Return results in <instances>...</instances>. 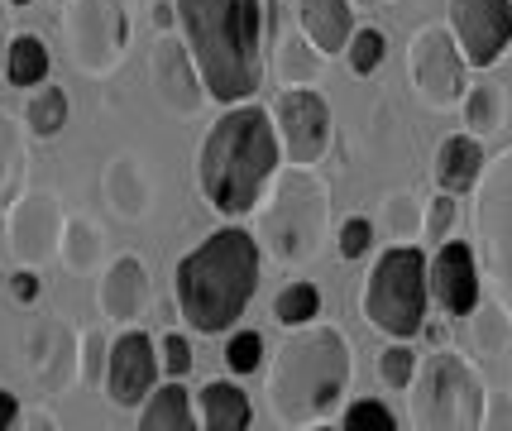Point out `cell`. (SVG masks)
Returning <instances> with one entry per match:
<instances>
[{
    "label": "cell",
    "instance_id": "1",
    "mask_svg": "<svg viewBox=\"0 0 512 431\" xmlns=\"http://www.w3.org/2000/svg\"><path fill=\"white\" fill-rule=\"evenodd\" d=\"M178 29L211 101H254L264 82V0H178Z\"/></svg>",
    "mask_w": 512,
    "mask_h": 431
},
{
    "label": "cell",
    "instance_id": "2",
    "mask_svg": "<svg viewBox=\"0 0 512 431\" xmlns=\"http://www.w3.org/2000/svg\"><path fill=\"white\" fill-rule=\"evenodd\" d=\"M278 130H273V111L264 106H230V111L206 130L201 139V154H197V187L201 197L211 202V211L221 216H249L264 187L278 173Z\"/></svg>",
    "mask_w": 512,
    "mask_h": 431
},
{
    "label": "cell",
    "instance_id": "3",
    "mask_svg": "<svg viewBox=\"0 0 512 431\" xmlns=\"http://www.w3.org/2000/svg\"><path fill=\"white\" fill-rule=\"evenodd\" d=\"M178 312L197 336H221L245 317L249 297L259 288V240L240 226L206 235L173 273Z\"/></svg>",
    "mask_w": 512,
    "mask_h": 431
},
{
    "label": "cell",
    "instance_id": "4",
    "mask_svg": "<svg viewBox=\"0 0 512 431\" xmlns=\"http://www.w3.org/2000/svg\"><path fill=\"white\" fill-rule=\"evenodd\" d=\"M350 388V345L335 326H297L268 364V408L283 427H312Z\"/></svg>",
    "mask_w": 512,
    "mask_h": 431
},
{
    "label": "cell",
    "instance_id": "5",
    "mask_svg": "<svg viewBox=\"0 0 512 431\" xmlns=\"http://www.w3.org/2000/svg\"><path fill=\"white\" fill-rule=\"evenodd\" d=\"M326 221H331V192L312 168H283L268 182V202L259 197L254 206V240L268 250L278 264H307L321 240H326Z\"/></svg>",
    "mask_w": 512,
    "mask_h": 431
},
{
    "label": "cell",
    "instance_id": "6",
    "mask_svg": "<svg viewBox=\"0 0 512 431\" xmlns=\"http://www.w3.org/2000/svg\"><path fill=\"white\" fill-rule=\"evenodd\" d=\"M431 259L417 245H393L379 254V264L364 283V317L393 341H412L426 326V302H431Z\"/></svg>",
    "mask_w": 512,
    "mask_h": 431
},
{
    "label": "cell",
    "instance_id": "7",
    "mask_svg": "<svg viewBox=\"0 0 512 431\" xmlns=\"http://www.w3.org/2000/svg\"><path fill=\"white\" fill-rule=\"evenodd\" d=\"M489 398L460 355H436L412 379V431H484Z\"/></svg>",
    "mask_w": 512,
    "mask_h": 431
},
{
    "label": "cell",
    "instance_id": "8",
    "mask_svg": "<svg viewBox=\"0 0 512 431\" xmlns=\"http://www.w3.org/2000/svg\"><path fill=\"white\" fill-rule=\"evenodd\" d=\"M474 250L493 288V302L512 321V144L484 163L479 202H474Z\"/></svg>",
    "mask_w": 512,
    "mask_h": 431
},
{
    "label": "cell",
    "instance_id": "9",
    "mask_svg": "<svg viewBox=\"0 0 512 431\" xmlns=\"http://www.w3.org/2000/svg\"><path fill=\"white\" fill-rule=\"evenodd\" d=\"M130 44V0H63V53L82 77H111Z\"/></svg>",
    "mask_w": 512,
    "mask_h": 431
},
{
    "label": "cell",
    "instance_id": "10",
    "mask_svg": "<svg viewBox=\"0 0 512 431\" xmlns=\"http://www.w3.org/2000/svg\"><path fill=\"white\" fill-rule=\"evenodd\" d=\"M465 53L455 44L446 24H422L407 44V72H412V87L431 111H450L465 101Z\"/></svg>",
    "mask_w": 512,
    "mask_h": 431
},
{
    "label": "cell",
    "instance_id": "11",
    "mask_svg": "<svg viewBox=\"0 0 512 431\" xmlns=\"http://www.w3.org/2000/svg\"><path fill=\"white\" fill-rule=\"evenodd\" d=\"M273 130H278V144H283L288 163L312 168L331 149V106H326V96L312 87H283L278 106H273Z\"/></svg>",
    "mask_w": 512,
    "mask_h": 431
},
{
    "label": "cell",
    "instance_id": "12",
    "mask_svg": "<svg viewBox=\"0 0 512 431\" xmlns=\"http://www.w3.org/2000/svg\"><path fill=\"white\" fill-rule=\"evenodd\" d=\"M149 82H154L163 111H173L178 120H197V115L206 111V101H211L206 77H201L187 39H173V34H158L154 39V53H149Z\"/></svg>",
    "mask_w": 512,
    "mask_h": 431
},
{
    "label": "cell",
    "instance_id": "13",
    "mask_svg": "<svg viewBox=\"0 0 512 431\" xmlns=\"http://www.w3.org/2000/svg\"><path fill=\"white\" fill-rule=\"evenodd\" d=\"M450 34L469 68H493L512 44V0H450Z\"/></svg>",
    "mask_w": 512,
    "mask_h": 431
},
{
    "label": "cell",
    "instance_id": "14",
    "mask_svg": "<svg viewBox=\"0 0 512 431\" xmlns=\"http://www.w3.org/2000/svg\"><path fill=\"white\" fill-rule=\"evenodd\" d=\"M5 235H10V250L20 264L39 269L48 259H58V245H63V202L53 192H20V202L5 211Z\"/></svg>",
    "mask_w": 512,
    "mask_h": 431
},
{
    "label": "cell",
    "instance_id": "15",
    "mask_svg": "<svg viewBox=\"0 0 512 431\" xmlns=\"http://www.w3.org/2000/svg\"><path fill=\"white\" fill-rule=\"evenodd\" d=\"M158 369H163V360H158L154 341L144 331H120L111 341V364H106V393H111L115 408L149 403Z\"/></svg>",
    "mask_w": 512,
    "mask_h": 431
},
{
    "label": "cell",
    "instance_id": "16",
    "mask_svg": "<svg viewBox=\"0 0 512 431\" xmlns=\"http://www.w3.org/2000/svg\"><path fill=\"white\" fill-rule=\"evenodd\" d=\"M426 278H431V297L450 317H469L479 307V264H474V245H465V240L436 245Z\"/></svg>",
    "mask_w": 512,
    "mask_h": 431
},
{
    "label": "cell",
    "instance_id": "17",
    "mask_svg": "<svg viewBox=\"0 0 512 431\" xmlns=\"http://www.w3.org/2000/svg\"><path fill=\"white\" fill-rule=\"evenodd\" d=\"M149 302H154V283H149L144 259H134V254L111 259L106 273H101V283H96V307H101V317L106 321H139L149 312Z\"/></svg>",
    "mask_w": 512,
    "mask_h": 431
},
{
    "label": "cell",
    "instance_id": "18",
    "mask_svg": "<svg viewBox=\"0 0 512 431\" xmlns=\"http://www.w3.org/2000/svg\"><path fill=\"white\" fill-rule=\"evenodd\" d=\"M24 355H29V369L44 393H58L67 384L72 360H82V355H72V336H67L63 321H34L24 336Z\"/></svg>",
    "mask_w": 512,
    "mask_h": 431
},
{
    "label": "cell",
    "instance_id": "19",
    "mask_svg": "<svg viewBox=\"0 0 512 431\" xmlns=\"http://www.w3.org/2000/svg\"><path fill=\"white\" fill-rule=\"evenodd\" d=\"M101 202L111 206V216L120 221H144L149 216V202H154V187L144 178V163L120 154L101 168Z\"/></svg>",
    "mask_w": 512,
    "mask_h": 431
},
{
    "label": "cell",
    "instance_id": "20",
    "mask_svg": "<svg viewBox=\"0 0 512 431\" xmlns=\"http://www.w3.org/2000/svg\"><path fill=\"white\" fill-rule=\"evenodd\" d=\"M297 20H302V34H307L326 58H331V53H345L350 39H355V10H350V0H302V5H297Z\"/></svg>",
    "mask_w": 512,
    "mask_h": 431
},
{
    "label": "cell",
    "instance_id": "21",
    "mask_svg": "<svg viewBox=\"0 0 512 431\" xmlns=\"http://www.w3.org/2000/svg\"><path fill=\"white\" fill-rule=\"evenodd\" d=\"M484 144H479V135H450L441 149H436V187L441 192H469V187H479V178H484Z\"/></svg>",
    "mask_w": 512,
    "mask_h": 431
},
{
    "label": "cell",
    "instance_id": "22",
    "mask_svg": "<svg viewBox=\"0 0 512 431\" xmlns=\"http://www.w3.org/2000/svg\"><path fill=\"white\" fill-rule=\"evenodd\" d=\"M139 431H197V412H192V393L168 379L163 388L149 393L144 403V417H139Z\"/></svg>",
    "mask_w": 512,
    "mask_h": 431
},
{
    "label": "cell",
    "instance_id": "23",
    "mask_svg": "<svg viewBox=\"0 0 512 431\" xmlns=\"http://www.w3.org/2000/svg\"><path fill=\"white\" fill-rule=\"evenodd\" d=\"M201 431H245L249 427V398L235 384H206L197 393Z\"/></svg>",
    "mask_w": 512,
    "mask_h": 431
},
{
    "label": "cell",
    "instance_id": "24",
    "mask_svg": "<svg viewBox=\"0 0 512 431\" xmlns=\"http://www.w3.org/2000/svg\"><path fill=\"white\" fill-rule=\"evenodd\" d=\"M24 173H29V149L20 139V125L0 111V211H10L20 202Z\"/></svg>",
    "mask_w": 512,
    "mask_h": 431
},
{
    "label": "cell",
    "instance_id": "25",
    "mask_svg": "<svg viewBox=\"0 0 512 431\" xmlns=\"http://www.w3.org/2000/svg\"><path fill=\"white\" fill-rule=\"evenodd\" d=\"M273 53H278L283 87H312L316 77H321V68H326V53H321L307 34H283V39L273 44Z\"/></svg>",
    "mask_w": 512,
    "mask_h": 431
},
{
    "label": "cell",
    "instance_id": "26",
    "mask_svg": "<svg viewBox=\"0 0 512 431\" xmlns=\"http://www.w3.org/2000/svg\"><path fill=\"white\" fill-rule=\"evenodd\" d=\"M48 44L39 39V34H20V39H10V48H5V77H10V87H44L48 82Z\"/></svg>",
    "mask_w": 512,
    "mask_h": 431
},
{
    "label": "cell",
    "instance_id": "27",
    "mask_svg": "<svg viewBox=\"0 0 512 431\" xmlns=\"http://www.w3.org/2000/svg\"><path fill=\"white\" fill-rule=\"evenodd\" d=\"M58 259L67 264V273H82V278H87V273H96V264H101V230L91 226L87 216H67Z\"/></svg>",
    "mask_w": 512,
    "mask_h": 431
},
{
    "label": "cell",
    "instance_id": "28",
    "mask_svg": "<svg viewBox=\"0 0 512 431\" xmlns=\"http://www.w3.org/2000/svg\"><path fill=\"white\" fill-rule=\"evenodd\" d=\"M460 106H465V130H474L479 139L493 135V130H503V87H493V82L469 87Z\"/></svg>",
    "mask_w": 512,
    "mask_h": 431
},
{
    "label": "cell",
    "instance_id": "29",
    "mask_svg": "<svg viewBox=\"0 0 512 431\" xmlns=\"http://www.w3.org/2000/svg\"><path fill=\"white\" fill-rule=\"evenodd\" d=\"M24 120H29V130L39 139H53L58 130L67 125V96L63 87H34V96H29V106H24Z\"/></svg>",
    "mask_w": 512,
    "mask_h": 431
},
{
    "label": "cell",
    "instance_id": "30",
    "mask_svg": "<svg viewBox=\"0 0 512 431\" xmlns=\"http://www.w3.org/2000/svg\"><path fill=\"white\" fill-rule=\"evenodd\" d=\"M316 312H321V293H316L312 283H288L283 293L273 297V317L283 321L288 331H297V326H312Z\"/></svg>",
    "mask_w": 512,
    "mask_h": 431
},
{
    "label": "cell",
    "instance_id": "31",
    "mask_svg": "<svg viewBox=\"0 0 512 431\" xmlns=\"http://www.w3.org/2000/svg\"><path fill=\"white\" fill-rule=\"evenodd\" d=\"M383 53H388V39H383L379 29H355V39H350V48H345V58H350V72H355V77L379 72Z\"/></svg>",
    "mask_w": 512,
    "mask_h": 431
},
{
    "label": "cell",
    "instance_id": "32",
    "mask_svg": "<svg viewBox=\"0 0 512 431\" xmlns=\"http://www.w3.org/2000/svg\"><path fill=\"white\" fill-rule=\"evenodd\" d=\"M379 374L388 388H412V379H417V355H412V345L407 341L388 345L379 355Z\"/></svg>",
    "mask_w": 512,
    "mask_h": 431
},
{
    "label": "cell",
    "instance_id": "33",
    "mask_svg": "<svg viewBox=\"0 0 512 431\" xmlns=\"http://www.w3.org/2000/svg\"><path fill=\"white\" fill-rule=\"evenodd\" d=\"M225 364H230V374H254L264 364V336L259 331H235L225 341Z\"/></svg>",
    "mask_w": 512,
    "mask_h": 431
},
{
    "label": "cell",
    "instance_id": "34",
    "mask_svg": "<svg viewBox=\"0 0 512 431\" xmlns=\"http://www.w3.org/2000/svg\"><path fill=\"white\" fill-rule=\"evenodd\" d=\"M450 230H455V192H436V197L426 202L422 240H426V245H446Z\"/></svg>",
    "mask_w": 512,
    "mask_h": 431
},
{
    "label": "cell",
    "instance_id": "35",
    "mask_svg": "<svg viewBox=\"0 0 512 431\" xmlns=\"http://www.w3.org/2000/svg\"><path fill=\"white\" fill-rule=\"evenodd\" d=\"M340 431H398V422H393V412L383 408V403H374V398H359V403H350V412H345Z\"/></svg>",
    "mask_w": 512,
    "mask_h": 431
},
{
    "label": "cell",
    "instance_id": "36",
    "mask_svg": "<svg viewBox=\"0 0 512 431\" xmlns=\"http://www.w3.org/2000/svg\"><path fill=\"white\" fill-rule=\"evenodd\" d=\"M335 245H340V259H364V254L374 250V221H364V216H350L340 235H335Z\"/></svg>",
    "mask_w": 512,
    "mask_h": 431
},
{
    "label": "cell",
    "instance_id": "37",
    "mask_svg": "<svg viewBox=\"0 0 512 431\" xmlns=\"http://www.w3.org/2000/svg\"><path fill=\"white\" fill-rule=\"evenodd\" d=\"M158 360H163V369H168V379H187L192 374V341L187 336H178V331H168L163 336V345H158Z\"/></svg>",
    "mask_w": 512,
    "mask_h": 431
},
{
    "label": "cell",
    "instance_id": "38",
    "mask_svg": "<svg viewBox=\"0 0 512 431\" xmlns=\"http://www.w3.org/2000/svg\"><path fill=\"white\" fill-rule=\"evenodd\" d=\"M77 341H82V374H87V384H101L106 364H111V345L101 341V331H82Z\"/></svg>",
    "mask_w": 512,
    "mask_h": 431
},
{
    "label": "cell",
    "instance_id": "39",
    "mask_svg": "<svg viewBox=\"0 0 512 431\" xmlns=\"http://www.w3.org/2000/svg\"><path fill=\"white\" fill-rule=\"evenodd\" d=\"M417 211H422V206L412 202V197H393V202H388V211H383V221H388V235H393V240H398V245H407V235H417Z\"/></svg>",
    "mask_w": 512,
    "mask_h": 431
},
{
    "label": "cell",
    "instance_id": "40",
    "mask_svg": "<svg viewBox=\"0 0 512 431\" xmlns=\"http://www.w3.org/2000/svg\"><path fill=\"white\" fill-rule=\"evenodd\" d=\"M484 431H512V398H508V393H493V398H489Z\"/></svg>",
    "mask_w": 512,
    "mask_h": 431
},
{
    "label": "cell",
    "instance_id": "41",
    "mask_svg": "<svg viewBox=\"0 0 512 431\" xmlns=\"http://www.w3.org/2000/svg\"><path fill=\"white\" fill-rule=\"evenodd\" d=\"M10 297H15L20 307H29V302L39 297V273L29 269V264H24V269L15 273V278H10Z\"/></svg>",
    "mask_w": 512,
    "mask_h": 431
},
{
    "label": "cell",
    "instance_id": "42",
    "mask_svg": "<svg viewBox=\"0 0 512 431\" xmlns=\"http://www.w3.org/2000/svg\"><path fill=\"white\" fill-rule=\"evenodd\" d=\"M154 24H158V34H173V24H178V5L158 0V5H154Z\"/></svg>",
    "mask_w": 512,
    "mask_h": 431
},
{
    "label": "cell",
    "instance_id": "43",
    "mask_svg": "<svg viewBox=\"0 0 512 431\" xmlns=\"http://www.w3.org/2000/svg\"><path fill=\"white\" fill-rule=\"evenodd\" d=\"M15 417H20V403H15V393H5V388H0V431L15 427Z\"/></svg>",
    "mask_w": 512,
    "mask_h": 431
},
{
    "label": "cell",
    "instance_id": "44",
    "mask_svg": "<svg viewBox=\"0 0 512 431\" xmlns=\"http://www.w3.org/2000/svg\"><path fill=\"white\" fill-rule=\"evenodd\" d=\"M24 427H29V431H58L48 412H24Z\"/></svg>",
    "mask_w": 512,
    "mask_h": 431
},
{
    "label": "cell",
    "instance_id": "45",
    "mask_svg": "<svg viewBox=\"0 0 512 431\" xmlns=\"http://www.w3.org/2000/svg\"><path fill=\"white\" fill-rule=\"evenodd\" d=\"M5 48H10V39H5V0H0V68H5Z\"/></svg>",
    "mask_w": 512,
    "mask_h": 431
},
{
    "label": "cell",
    "instance_id": "46",
    "mask_svg": "<svg viewBox=\"0 0 512 431\" xmlns=\"http://www.w3.org/2000/svg\"><path fill=\"white\" fill-rule=\"evenodd\" d=\"M422 331H426V341L431 345H446V326H422Z\"/></svg>",
    "mask_w": 512,
    "mask_h": 431
},
{
    "label": "cell",
    "instance_id": "47",
    "mask_svg": "<svg viewBox=\"0 0 512 431\" xmlns=\"http://www.w3.org/2000/svg\"><path fill=\"white\" fill-rule=\"evenodd\" d=\"M307 431H331V427H307Z\"/></svg>",
    "mask_w": 512,
    "mask_h": 431
},
{
    "label": "cell",
    "instance_id": "48",
    "mask_svg": "<svg viewBox=\"0 0 512 431\" xmlns=\"http://www.w3.org/2000/svg\"><path fill=\"white\" fill-rule=\"evenodd\" d=\"M10 5H29V0H10Z\"/></svg>",
    "mask_w": 512,
    "mask_h": 431
}]
</instances>
